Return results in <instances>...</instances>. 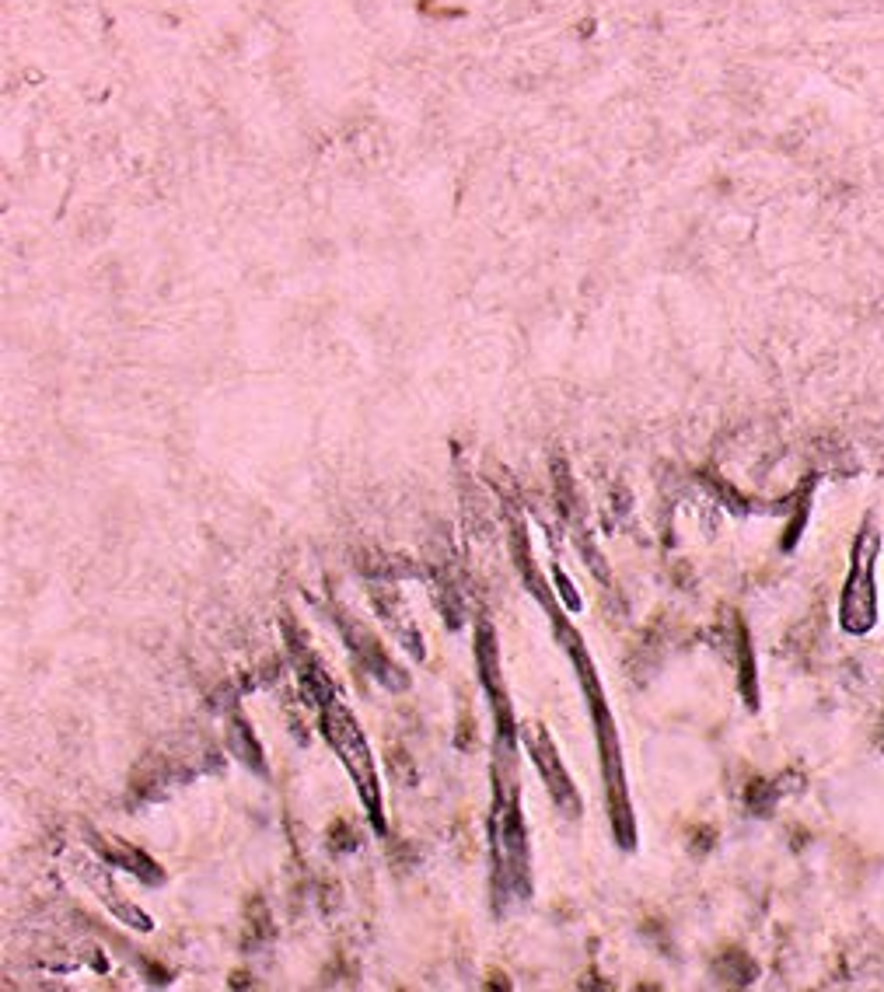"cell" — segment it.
Instances as JSON below:
<instances>
[{
  "mask_svg": "<svg viewBox=\"0 0 884 992\" xmlns=\"http://www.w3.org/2000/svg\"><path fill=\"white\" fill-rule=\"evenodd\" d=\"M322 724H325V734H329L332 748L339 751V758H343V765L350 769V776L357 779V790H360V800L367 804V814H371V821L381 828V797H378V779H374V758H371V751H367L364 734L357 731V720L346 713L343 703L325 699Z\"/></svg>",
  "mask_w": 884,
  "mask_h": 992,
  "instance_id": "obj_1",
  "label": "cell"
},
{
  "mask_svg": "<svg viewBox=\"0 0 884 992\" xmlns=\"http://www.w3.org/2000/svg\"><path fill=\"white\" fill-rule=\"evenodd\" d=\"M881 549V538L871 524L853 542V566L843 594V629L850 633H867L878 619V591H874V556Z\"/></svg>",
  "mask_w": 884,
  "mask_h": 992,
  "instance_id": "obj_2",
  "label": "cell"
},
{
  "mask_svg": "<svg viewBox=\"0 0 884 992\" xmlns=\"http://www.w3.org/2000/svg\"><path fill=\"white\" fill-rule=\"evenodd\" d=\"M525 744H528V751H532V758H535V765H539V772L546 776L553 800L563 807V814H577V811H581V804H577V793H574V783L567 779V769H563V762H560V755H556V748H553V741H549V734L542 731V727H528V731H525Z\"/></svg>",
  "mask_w": 884,
  "mask_h": 992,
  "instance_id": "obj_3",
  "label": "cell"
},
{
  "mask_svg": "<svg viewBox=\"0 0 884 992\" xmlns=\"http://www.w3.org/2000/svg\"><path fill=\"white\" fill-rule=\"evenodd\" d=\"M556 584H560V591H563V594H567V605H570V608H577V594H574V591H570V584H567V577H563V573H560V570H556Z\"/></svg>",
  "mask_w": 884,
  "mask_h": 992,
  "instance_id": "obj_4",
  "label": "cell"
}]
</instances>
